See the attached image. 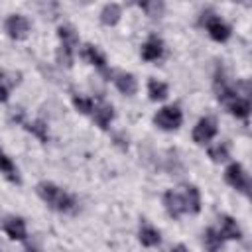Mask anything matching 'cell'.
<instances>
[{
	"instance_id": "cell-26",
	"label": "cell",
	"mask_w": 252,
	"mask_h": 252,
	"mask_svg": "<svg viewBox=\"0 0 252 252\" xmlns=\"http://www.w3.org/2000/svg\"><path fill=\"white\" fill-rule=\"evenodd\" d=\"M209 158L217 163L220 161H226L228 159V146L226 144H217V146H211L209 148Z\"/></svg>"
},
{
	"instance_id": "cell-9",
	"label": "cell",
	"mask_w": 252,
	"mask_h": 252,
	"mask_svg": "<svg viewBox=\"0 0 252 252\" xmlns=\"http://www.w3.org/2000/svg\"><path fill=\"white\" fill-rule=\"evenodd\" d=\"M2 228L4 232L12 238V240H20L24 242L28 238V228H26V220L22 217H8L4 222H2Z\"/></svg>"
},
{
	"instance_id": "cell-17",
	"label": "cell",
	"mask_w": 252,
	"mask_h": 252,
	"mask_svg": "<svg viewBox=\"0 0 252 252\" xmlns=\"http://www.w3.org/2000/svg\"><path fill=\"white\" fill-rule=\"evenodd\" d=\"M138 238L142 242V246L146 248H152V246H158L161 242V234L156 226L148 224V222H142L140 224V230H138Z\"/></svg>"
},
{
	"instance_id": "cell-11",
	"label": "cell",
	"mask_w": 252,
	"mask_h": 252,
	"mask_svg": "<svg viewBox=\"0 0 252 252\" xmlns=\"http://www.w3.org/2000/svg\"><path fill=\"white\" fill-rule=\"evenodd\" d=\"M112 81H114L116 89H118L122 94H126V96H134V94L138 93V81H136V77H134L132 73H128V71H116Z\"/></svg>"
},
{
	"instance_id": "cell-15",
	"label": "cell",
	"mask_w": 252,
	"mask_h": 252,
	"mask_svg": "<svg viewBox=\"0 0 252 252\" xmlns=\"http://www.w3.org/2000/svg\"><path fill=\"white\" fill-rule=\"evenodd\" d=\"M83 57L91 63V65H94L100 73H108V67H106V57L102 55V51L96 47V45H93V43H87L85 47H83Z\"/></svg>"
},
{
	"instance_id": "cell-19",
	"label": "cell",
	"mask_w": 252,
	"mask_h": 252,
	"mask_svg": "<svg viewBox=\"0 0 252 252\" xmlns=\"http://www.w3.org/2000/svg\"><path fill=\"white\" fill-rule=\"evenodd\" d=\"M226 108H228V112L232 114V116H236V118H240V120H246L248 118V114H250V100L246 98V96H234L228 104H226Z\"/></svg>"
},
{
	"instance_id": "cell-6",
	"label": "cell",
	"mask_w": 252,
	"mask_h": 252,
	"mask_svg": "<svg viewBox=\"0 0 252 252\" xmlns=\"http://www.w3.org/2000/svg\"><path fill=\"white\" fill-rule=\"evenodd\" d=\"M4 30H6V33H8L12 39L20 41V39H26V37L30 35L32 24H30V20H28L26 16H22V14H10V16L6 18V22H4Z\"/></svg>"
},
{
	"instance_id": "cell-7",
	"label": "cell",
	"mask_w": 252,
	"mask_h": 252,
	"mask_svg": "<svg viewBox=\"0 0 252 252\" xmlns=\"http://www.w3.org/2000/svg\"><path fill=\"white\" fill-rule=\"evenodd\" d=\"M217 132H219L217 120L213 116H203L197 120L195 128H193V142L199 146H205L217 136Z\"/></svg>"
},
{
	"instance_id": "cell-10",
	"label": "cell",
	"mask_w": 252,
	"mask_h": 252,
	"mask_svg": "<svg viewBox=\"0 0 252 252\" xmlns=\"http://www.w3.org/2000/svg\"><path fill=\"white\" fill-rule=\"evenodd\" d=\"M144 61H158L163 57V41L158 35H150L144 43H142V51H140Z\"/></svg>"
},
{
	"instance_id": "cell-20",
	"label": "cell",
	"mask_w": 252,
	"mask_h": 252,
	"mask_svg": "<svg viewBox=\"0 0 252 252\" xmlns=\"http://www.w3.org/2000/svg\"><path fill=\"white\" fill-rule=\"evenodd\" d=\"M0 173L8 179V181H12V183H20V175H18V167H16V163L8 158V154L0 148Z\"/></svg>"
},
{
	"instance_id": "cell-22",
	"label": "cell",
	"mask_w": 252,
	"mask_h": 252,
	"mask_svg": "<svg viewBox=\"0 0 252 252\" xmlns=\"http://www.w3.org/2000/svg\"><path fill=\"white\" fill-rule=\"evenodd\" d=\"M148 94H150V100L158 102V100H165L167 94H169V89L165 83L158 81V79H150L148 81Z\"/></svg>"
},
{
	"instance_id": "cell-25",
	"label": "cell",
	"mask_w": 252,
	"mask_h": 252,
	"mask_svg": "<svg viewBox=\"0 0 252 252\" xmlns=\"http://www.w3.org/2000/svg\"><path fill=\"white\" fill-rule=\"evenodd\" d=\"M150 18H159L161 14H163V8H165V4L163 2H158V0H154V2H142V4H138Z\"/></svg>"
},
{
	"instance_id": "cell-13",
	"label": "cell",
	"mask_w": 252,
	"mask_h": 252,
	"mask_svg": "<svg viewBox=\"0 0 252 252\" xmlns=\"http://www.w3.org/2000/svg\"><path fill=\"white\" fill-rule=\"evenodd\" d=\"M219 222H220V236L222 240H240L242 238V228L238 226L236 219H232L230 215H220L219 217Z\"/></svg>"
},
{
	"instance_id": "cell-3",
	"label": "cell",
	"mask_w": 252,
	"mask_h": 252,
	"mask_svg": "<svg viewBox=\"0 0 252 252\" xmlns=\"http://www.w3.org/2000/svg\"><path fill=\"white\" fill-rule=\"evenodd\" d=\"M201 26L207 30V33L211 35V39H215L219 43H222V41H226L230 37V26L220 16H217L211 10H207V12L201 14Z\"/></svg>"
},
{
	"instance_id": "cell-2",
	"label": "cell",
	"mask_w": 252,
	"mask_h": 252,
	"mask_svg": "<svg viewBox=\"0 0 252 252\" xmlns=\"http://www.w3.org/2000/svg\"><path fill=\"white\" fill-rule=\"evenodd\" d=\"M57 37L61 41L59 51H57V59L65 67H71L73 65V59H75V47L79 45V35H77V32H75L73 26L63 24V26L57 28Z\"/></svg>"
},
{
	"instance_id": "cell-18",
	"label": "cell",
	"mask_w": 252,
	"mask_h": 252,
	"mask_svg": "<svg viewBox=\"0 0 252 252\" xmlns=\"http://www.w3.org/2000/svg\"><path fill=\"white\" fill-rule=\"evenodd\" d=\"M120 16H122V8L120 4L116 2H110V4H104L102 10H100V24L102 26H116L120 22Z\"/></svg>"
},
{
	"instance_id": "cell-14",
	"label": "cell",
	"mask_w": 252,
	"mask_h": 252,
	"mask_svg": "<svg viewBox=\"0 0 252 252\" xmlns=\"http://www.w3.org/2000/svg\"><path fill=\"white\" fill-rule=\"evenodd\" d=\"M93 120H94V124H96L100 130H106V128L110 126V122L114 120V108H112V104H108V102H98V104H94Z\"/></svg>"
},
{
	"instance_id": "cell-4",
	"label": "cell",
	"mask_w": 252,
	"mask_h": 252,
	"mask_svg": "<svg viewBox=\"0 0 252 252\" xmlns=\"http://www.w3.org/2000/svg\"><path fill=\"white\" fill-rule=\"evenodd\" d=\"M183 122V112L177 104H167V106H161L156 114H154V124L159 128V130H165V132H173L181 126Z\"/></svg>"
},
{
	"instance_id": "cell-12",
	"label": "cell",
	"mask_w": 252,
	"mask_h": 252,
	"mask_svg": "<svg viewBox=\"0 0 252 252\" xmlns=\"http://www.w3.org/2000/svg\"><path fill=\"white\" fill-rule=\"evenodd\" d=\"M163 207H165L167 215H169L171 219H175V220L185 213L183 199H181V195H179L177 191H173V189H167V191L163 193Z\"/></svg>"
},
{
	"instance_id": "cell-24",
	"label": "cell",
	"mask_w": 252,
	"mask_h": 252,
	"mask_svg": "<svg viewBox=\"0 0 252 252\" xmlns=\"http://www.w3.org/2000/svg\"><path fill=\"white\" fill-rule=\"evenodd\" d=\"M71 102H73L75 110L81 112V114H93V110H94V102H93V98H89V96L73 94V96H71Z\"/></svg>"
},
{
	"instance_id": "cell-1",
	"label": "cell",
	"mask_w": 252,
	"mask_h": 252,
	"mask_svg": "<svg viewBox=\"0 0 252 252\" xmlns=\"http://www.w3.org/2000/svg\"><path fill=\"white\" fill-rule=\"evenodd\" d=\"M35 193H37V197H39L49 209H53V211H57V213L69 215V213H75L77 207H79L77 199H75L71 193H67L65 189H61L59 185H55V183H51V181H39V183L35 185Z\"/></svg>"
},
{
	"instance_id": "cell-28",
	"label": "cell",
	"mask_w": 252,
	"mask_h": 252,
	"mask_svg": "<svg viewBox=\"0 0 252 252\" xmlns=\"http://www.w3.org/2000/svg\"><path fill=\"white\" fill-rule=\"evenodd\" d=\"M171 252H189V248H187L185 244H177V246L171 248Z\"/></svg>"
},
{
	"instance_id": "cell-21",
	"label": "cell",
	"mask_w": 252,
	"mask_h": 252,
	"mask_svg": "<svg viewBox=\"0 0 252 252\" xmlns=\"http://www.w3.org/2000/svg\"><path fill=\"white\" fill-rule=\"evenodd\" d=\"M222 236H220V232L217 230V228H213V226H209L205 232H203V244H205V250L207 252H219L220 248H222Z\"/></svg>"
},
{
	"instance_id": "cell-8",
	"label": "cell",
	"mask_w": 252,
	"mask_h": 252,
	"mask_svg": "<svg viewBox=\"0 0 252 252\" xmlns=\"http://www.w3.org/2000/svg\"><path fill=\"white\" fill-rule=\"evenodd\" d=\"M213 89H215V94H217L219 102H222L224 106H226L234 96H238L236 87H232V85L228 83V79H226V75H224L222 69H217L215 81H213Z\"/></svg>"
},
{
	"instance_id": "cell-23",
	"label": "cell",
	"mask_w": 252,
	"mask_h": 252,
	"mask_svg": "<svg viewBox=\"0 0 252 252\" xmlns=\"http://www.w3.org/2000/svg\"><path fill=\"white\" fill-rule=\"evenodd\" d=\"M24 128L28 130V132H32L39 142H47L49 140V130H47V124L43 122V120H32V122H24Z\"/></svg>"
},
{
	"instance_id": "cell-5",
	"label": "cell",
	"mask_w": 252,
	"mask_h": 252,
	"mask_svg": "<svg viewBox=\"0 0 252 252\" xmlns=\"http://www.w3.org/2000/svg\"><path fill=\"white\" fill-rule=\"evenodd\" d=\"M224 181L232 187V189H236V191H240L242 195H248V189H250V179H248V173H246V169L238 163V161H232V163H228V167L224 169Z\"/></svg>"
},
{
	"instance_id": "cell-16",
	"label": "cell",
	"mask_w": 252,
	"mask_h": 252,
	"mask_svg": "<svg viewBox=\"0 0 252 252\" xmlns=\"http://www.w3.org/2000/svg\"><path fill=\"white\" fill-rule=\"evenodd\" d=\"M183 207H185V213H191V215H197L201 211V191L195 187V185H187L183 195Z\"/></svg>"
},
{
	"instance_id": "cell-27",
	"label": "cell",
	"mask_w": 252,
	"mask_h": 252,
	"mask_svg": "<svg viewBox=\"0 0 252 252\" xmlns=\"http://www.w3.org/2000/svg\"><path fill=\"white\" fill-rule=\"evenodd\" d=\"M8 96H10V91H8V85L0 79V102H6L8 100Z\"/></svg>"
}]
</instances>
